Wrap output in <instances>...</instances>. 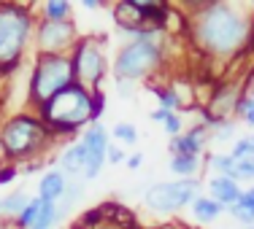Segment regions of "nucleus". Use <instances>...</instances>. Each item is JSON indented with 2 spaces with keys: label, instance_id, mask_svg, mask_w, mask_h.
Returning <instances> with one entry per match:
<instances>
[{
  "label": "nucleus",
  "instance_id": "nucleus-22",
  "mask_svg": "<svg viewBox=\"0 0 254 229\" xmlns=\"http://www.w3.org/2000/svg\"><path fill=\"white\" fill-rule=\"evenodd\" d=\"M211 167H214L219 176H227V178H233V173H235V162L230 154H214L211 156Z\"/></svg>",
  "mask_w": 254,
  "mask_h": 229
},
{
  "label": "nucleus",
  "instance_id": "nucleus-4",
  "mask_svg": "<svg viewBox=\"0 0 254 229\" xmlns=\"http://www.w3.org/2000/svg\"><path fill=\"white\" fill-rule=\"evenodd\" d=\"M30 38V16L16 5L0 8V68H14Z\"/></svg>",
  "mask_w": 254,
  "mask_h": 229
},
{
  "label": "nucleus",
  "instance_id": "nucleus-25",
  "mask_svg": "<svg viewBox=\"0 0 254 229\" xmlns=\"http://www.w3.org/2000/svg\"><path fill=\"white\" fill-rule=\"evenodd\" d=\"M230 213H233L235 221H241L244 227H254V208H246V205H233L230 208Z\"/></svg>",
  "mask_w": 254,
  "mask_h": 229
},
{
  "label": "nucleus",
  "instance_id": "nucleus-34",
  "mask_svg": "<svg viewBox=\"0 0 254 229\" xmlns=\"http://www.w3.org/2000/svg\"><path fill=\"white\" fill-rule=\"evenodd\" d=\"M14 176H16V170H11V167H8V170H0V183H8Z\"/></svg>",
  "mask_w": 254,
  "mask_h": 229
},
{
  "label": "nucleus",
  "instance_id": "nucleus-18",
  "mask_svg": "<svg viewBox=\"0 0 254 229\" xmlns=\"http://www.w3.org/2000/svg\"><path fill=\"white\" fill-rule=\"evenodd\" d=\"M27 202H30V197L22 194V191L8 194V197H3V200H0V213H5V216H19L22 210H25Z\"/></svg>",
  "mask_w": 254,
  "mask_h": 229
},
{
  "label": "nucleus",
  "instance_id": "nucleus-13",
  "mask_svg": "<svg viewBox=\"0 0 254 229\" xmlns=\"http://www.w3.org/2000/svg\"><path fill=\"white\" fill-rule=\"evenodd\" d=\"M203 140H205V127H195L187 135L173 137V154H184V156H197L203 151Z\"/></svg>",
  "mask_w": 254,
  "mask_h": 229
},
{
  "label": "nucleus",
  "instance_id": "nucleus-32",
  "mask_svg": "<svg viewBox=\"0 0 254 229\" xmlns=\"http://www.w3.org/2000/svg\"><path fill=\"white\" fill-rule=\"evenodd\" d=\"M141 162H143V156H141V154H132L130 159H127V167H132V170H138V167H141Z\"/></svg>",
  "mask_w": 254,
  "mask_h": 229
},
{
  "label": "nucleus",
  "instance_id": "nucleus-5",
  "mask_svg": "<svg viewBox=\"0 0 254 229\" xmlns=\"http://www.w3.org/2000/svg\"><path fill=\"white\" fill-rule=\"evenodd\" d=\"M160 38H135L117 57V65H114L117 81H135V78L146 76L160 62Z\"/></svg>",
  "mask_w": 254,
  "mask_h": 229
},
{
  "label": "nucleus",
  "instance_id": "nucleus-29",
  "mask_svg": "<svg viewBox=\"0 0 254 229\" xmlns=\"http://www.w3.org/2000/svg\"><path fill=\"white\" fill-rule=\"evenodd\" d=\"M106 159L111 162V165H119V162H125V159H127V154H125V151H122V148H119V146H111V143H108Z\"/></svg>",
  "mask_w": 254,
  "mask_h": 229
},
{
  "label": "nucleus",
  "instance_id": "nucleus-11",
  "mask_svg": "<svg viewBox=\"0 0 254 229\" xmlns=\"http://www.w3.org/2000/svg\"><path fill=\"white\" fill-rule=\"evenodd\" d=\"M208 191H211V200H216L222 205V208H233V205H238L241 200V186L238 181L227 178V176H214L208 181Z\"/></svg>",
  "mask_w": 254,
  "mask_h": 229
},
{
  "label": "nucleus",
  "instance_id": "nucleus-20",
  "mask_svg": "<svg viewBox=\"0 0 254 229\" xmlns=\"http://www.w3.org/2000/svg\"><path fill=\"white\" fill-rule=\"evenodd\" d=\"M230 156H233L235 165H238V162H249V159H254V135L235 140V146H233V151H230Z\"/></svg>",
  "mask_w": 254,
  "mask_h": 229
},
{
  "label": "nucleus",
  "instance_id": "nucleus-6",
  "mask_svg": "<svg viewBox=\"0 0 254 229\" xmlns=\"http://www.w3.org/2000/svg\"><path fill=\"white\" fill-rule=\"evenodd\" d=\"M200 197V183L195 178H181V181H162L146 189L143 202L157 213H176L184 205L195 202Z\"/></svg>",
  "mask_w": 254,
  "mask_h": 229
},
{
  "label": "nucleus",
  "instance_id": "nucleus-3",
  "mask_svg": "<svg viewBox=\"0 0 254 229\" xmlns=\"http://www.w3.org/2000/svg\"><path fill=\"white\" fill-rule=\"evenodd\" d=\"M73 65L70 59H65L63 54H44L38 59V68L33 73V81H30V94H33V102H38L41 108L46 105L52 97H57L63 89L73 87Z\"/></svg>",
  "mask_w": 254,
  "mask_h": 229
},
{
  "label": "nucleus",
  "instance_id": "nucleus-21",
  "mask_svg": "<svg viewBox=\"0 0 254 229\" xmlns=\"http://www.w3.org/2000/svg\"><path fill=\"white\" fill-rule=\"evenodd\" d=\"M68 14H70V5L65 0H52V3L44 5L46 22H68Z\"/></svg>",
  "mask_w": 254,
  "mask_h": 229
},
{
  "label": "nucleus",
  "instance_id": "nucleus-26",
  "mask_svg": "<svg viewBox=\"0 0 254 229\" xmlns=\"http://www.w3.org/2000/svg\"><path fill=\"white\" fill-rule=\"evenodd\" d=\"M235 113H238L241 119H244L249 127H254V100L252 97H246V100H241L238 105H235Z\"/></svg>",
  "mask_w": 254,
  "mask_h": 229
},
{
  "label": "nucleus",
  "instance_id": "nucleus-33",
  "mask_svg": "<svg viewBox=\"0 0 254 229\" xmlns=\"http://www.w3.org/2000/svg\"><path fill=\"white\" fill-rule=\"evenodd\" d=\"M168 116H171V113H168V111H162V108H157V111L152 113V119H154V122H162V124H165V119Z\"/></svg>",
  "mask_w": 254,
  "mask_h": 229
},
{
  "label": "nucleus",
  "instance_id": "nucleus-28",
  "mask_svg": "<svg viewBox=\"0 0 254 229\" xmlns=\"http://www.w3.org/2000/svg\"><path fill=\"white\" fill-rule=\"evenodd\" d=\"M165 132L171 137H179L181 135V119H179V113H171V116L165 119Z\"/></svg>",
  "mask_w": 254,
  "mask_h": 229
},
{
  "label": "nucleus",
  "instance_id": "nucleus-10",
  "mask_svg": "<svg viewBox=\"0 0 254 229\" xmlns=\"http://www.w3.org/2000/svg\"><path fill=\"white\" fill-rule=\"evenodd\" d=\"M76 35V27L70 22H44L38 30V46L44 54H57L63 46H68Z\"/></svg>",
  "mask_w": 254,
  "mask_h": 229
},
{
  "label": "nucleus",
  "instance_id": "nucleus-8",
  "mask_svg": "<svg viewBox=\"0 0 254 229\" xmlns=\"http://www.w3.org/2000/svg\"><path fill=\"white\" fill-rule=\"evenodd\" d=\"M70 65H73V78L81 84H87V87H98L103 73H106V57H103V51L92 44V41L78 44L76 57Z\"/></svg>",
  "mask_w": 254,
  "mask_h": 229
},
{
  "label": "nucleus",
  "instance_id": "nucleus-15",
  "mask_svg": "<svg viewBox=\"0 0 254 229\" xmlns=\"http://www.w3.org/2000/svg\"><path fill=\"white\" fill-rule=\"evenodd\" d=\"M84 162H87V151H84V143H76L68 151L63 154L60 165H63L65 173H84Z\"/></svg>",
  "mask_w": 254,
  "mask_h": 229
},
{
  "label": "nucleus",
  "instance_id": "nucleus-36",
  "mask_svg": "<svg viewBox=\"0 0 254 229\" xmlns=\"http://www.w3.org/2000/svg\"><path fill=\"white\" fill-rule=\"evenodd\" d=\"M246 229H254V227H246Z\"/></svg>",
  "mask_w": 254,
  "mask_h": 229
},
{
  "label": "nucleus",
  "instance_id": "nucleus-14",
  "mask_svg": "<svg viewBox=\"0 0 254 229\" xmlns=\"http://www.w3.org/2000/svg\"><path fill=\"white\" fill-rule=\"evenodd\" d=\"M222 213H225V208L216 200H211V197H197V200L192 202V216H195L200 224H211V221H216Z\"/></svg>",
  "mask_w": 254,
  "mask_h": 229
},
{
  "label": "nucleus",
  "instance_id": "nucleus-31",
  "mask_svg": "<svg viewBox=\"0 0 254 229\" xmlns=\"http://www.w3.org/2000/svg\"><path fill=\"white\" fill-rule=\"evenodd\" d=\"M241 205H246V208H254V186L252 189H246L244 194H241V200H238Z\"/></svg>",
  "mask_w": 254,
  "mask_h": 229
},
{
  "label": "nucleus",
  "instance_id": "nucleus-35",
  "mask_svg": "<svg viewBox=\"0 0 254 229\" xmlns=\"http://www.w3.org/2000/svg\"><path fill=\"white\" fill-rule=\"evenodd\" d=\"M84 3V8H98V3H95V0H81Z\"/></svg>",
  "mask_w": 254,
  "mask_h": 229
},
{
  "label": "nucleus",
  "instance_id": "nucleus-9",
  "mask_svg": "<svg viewBox=\"0 0 254 229\" xmlns=\"http://www.w3.org/2000/svg\"><path fill=\"white\" fill-rule=\"evenodd\" d=\"M84 151H87V162H84V176L89 181L98 178L103 162H106V151H108V135L106 130L98 127V124H92L87 132H84Z\"/></svg>",
  "mask_w": 254,
  "mask_h": 229
},
{
  "label": "nucleus",
  "instance_id": "nucleus-19",
  "mask_svg": "<svg viewBox=\"0 0 254 229\" xmlns=\"http://www.w3.org/2000/svg\"><path fill=\"white\" fill-rule=\"evenodd\" d=\"M63 219L60 216V210H57V205H52V202H44V208H41V216L35 219V224L30 227V229H52L57 221Z\"/></svg>",
  "mask_w": 254,
  "mask_h": 229
},
{
  "label": "nucleus",
  "instance_id": "nucleus-37",
  "mask_svg": "<svg viewBox=\"0 0 254 229\" xmlns=\"http://www.w3.org/2000/svg\"><path fill=\"white\" fill-rule=\"evenodd\" d=\"M0 229H5V227H0Z\"/></svg>",
  "mask_w": 254,
  "mask_h": 229
},
{
  "label": "nucleus",
  "instance_id": "nucleus-27",
  "mask_svg": "<svg viewBox=\"0 0 254 229\" xmlns=\"http://www.w3.org/2000/svg\"><path fill=\"white\" fill-rule=\"evenodd\" d=\"M252 178H254V159L238 162V165H235V173H233V181H252Z\"/></svg>",
  "mask_w": 254,
  "mask_h": 229
},
{
  "label": "nucleus",
  "instance_id": "nucleus-12",
  "mask_svg": "<svg viewBox=\"0 0 254 229\" xmlns=\"http://www.w3.org/2000/svg\"><path fill=\"white\" fill-rule=\"evenodd\" d=\"M65 191H68V181H65L63 173H46L38 183V197L52 205H57L60 197H65Z\"/></svg>",
  "mask_w": 254,
  "mask_h": 229
},
{
  "label": "nucleus",
  "instance_id": "nucleus-7",
  "mask_svg": "<svg viewBox=\"0 0 254 229\" xmlns=\"http://www.w3.org/2000/svg\"><path fill=\"white\" fill-rule=\"evenodd\" d=\"M46 124L38 122V119H30V116H16L11 119L8 124L3 127V148L8 156H25L35 154V148L44 143L46 137Z\"/></svg>",
  "mask_w": 254,
  "mask_h": 229
},
{
  "label": "nucleus",
  "instance_id": "nucleus-16",
  "mask_svg": "<svg viewBox=\"0 0 254 229\" xmlns=\"http://www.w3.org/2000/svg\"><path fill=\"white\" fill-rule=\"evenodd\" d=\"M41 208H44V200H41V197H33V200L25 205V210L16 216V227H19V229H30L35 224V219L41 216Z\"/></svg>",
  "mask_w": 254,
  "mask_h": 229
},
{
  "label": "nucleus",
  "instance_id": "nucleus-2",
  "mask_svg": "<svg viewBox=\"0 0 254 229\" xmlns=\"http://www.w3.org/2000/svg\"><path fill=\"white\" fill-rule=\"evenodd\" d=\"M100 113H103V94L100 92L89 94L87 87L73 84L44 105V124L57 132H76L78 127L95 122Z\"/></svg>",
  "mask_w": 254,
  "mask_h": 229
},
{
  "label": "nucleus",
  "instance_id": "nucleus-1",
  "mask_svg": "<svg viewBox=\"0 0 254 229\" xmlns=\"http://www.w3.org/2000/svg\"><path fill=\"white\" fill-rule=\"evenodd\" d=\"M197 41L205 51L211 54H233L249 38V22L244 19V14L225 3L205 5L203 14L197 16Z\"/></svg>",
  "mask_w": 254,
  "mask_h": 229
},
{
  "label": "nucleus",
  "instance_id": "nucleus-17",
  "mask_svg": "<svg viewBox=\"0 0 254 229\" xmlns=\"http://www.w3.org/2000/svg\"><path fill=\"white\" fill-rule=\"evenodd\" d=\"M171 170L179 173L181 178H190L197 173V156H184V154H173L171 156Z\"/></svg>",
  "mask_w": 254,
  "mask_h": 229
},
{
  "label": "nucleus",
  "instance_id": "nucleus-24",
  "mask_svg": "<svg viewBox=\"0 0 254 229\" xmlns=\"http://www.w3.org/2000/svg\"><path fill=\"white\" fill-rule=\"evenodd\" d=\"M111 135L117 137V140H122V143H127V146H132V143L138 140V130L132 127V124H125V122H119L117 127L111 130Z\"/></svg>",
  "mask_w": 254,
  "mask_h": 229
},
{
  "label": "nucleus",
  "instance_id": "nucleus-30",
  "mask_svg": "<svg viewBox=\"0 0 254 229\" xmlns=\"http://www.w3.org/2000/svg\"><path fill=\"white\" fill-rule=\"evenodd\" d=\"M230 137H233V124H222V127L214 132V140H230Z\"/></svg>",
  "mask_w": 254,
  "mask_h": 229
},
{
  "label": "nucleus",
  "instance_id": "nucleus-23",
  "mask_svg": "<svg viewBox=\"0 0 254 229\" xmlns=\"http://www.w3.org/2000/svg\"><path fill=\"white\" fill-rule=\"evenodd\" d=\"M157 97H160V108L162 111H168V113H176V108L181 105L179 102V94H176V89H157Z\"/></svg>",
  "mask_w": 254,
  "mask_h": 229
}]
</instances>
